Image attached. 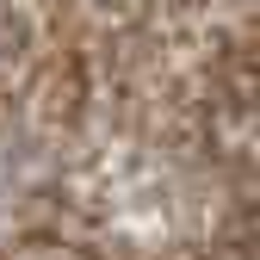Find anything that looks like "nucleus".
<instances>
[{
	"label": "nucleus",
	"mask_w": 260,
	"mask_h": 260,
	"mask_svg": "<svg viewBox=\"0 0 260 260\" xmlns=\"http://www.w3.org/2000/svg\"><path fill=\"white\" fill-rule=\"evenodd\" d=\"M0 44H7V19H0Z\"/></svg>",
	"instance_id": "f257e3e1"
}]
</instances>
